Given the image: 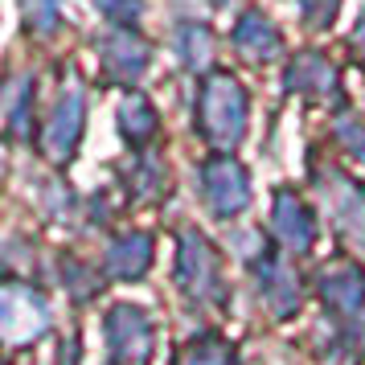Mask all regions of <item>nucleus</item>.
Returning a JSON list of instances; mask_svg holds the SVG:
<instances>
[{"label": "nucleus", "mask_w": 365, "mask_h": 365, "mask_svg": "<svg viewBox=\"0 0 365 365\" xmlns=\"http://www.w3.org/2000/svg\"><path fill=\"white\" fill-rule=\"evenodd\" d=\"M197 128L205 135V144H214L222 152L242 144V135H247V91L238 86V78L217 70V74H210L201 83Z\"/></svg>", "instance_id": "f257e3e1"}, {"label": "nucleus", "mask_w": 365, "mask_h": 365, "mask_svg": "<svg viewBox=\"0 0 365 365\" xmlns=\"http://www.w3.org/2000/svg\"><path fill=\"white\" fill-rule=\"evenodd\" d=\"M316 185H320V197H324L332 226L353 247L365 250V189L353 177H345L341 168H316Z\"/></svg>", "instance_id": "f03ea898"}, {"label": "nucleus", "mask_w": 365, "mask_h": 365, "mask_svg": "<svg viewBox=\"0 0 365 365\" xmlns=\"http://www.w3.org/2000/svg\"><path fill=\"white\" fill-rule=\"evenodd\" d=\"M177 283H181L185 296H193L197 304H222V271H217V255L197 230H181Z\"/></svg>", "instance_id": "7ed1b4c3"}, {"label": "nucleus", "mask_w": 365, "mask_h": 365, "mask_svg": "<svg viewBox=\"0 0 365 365\" xmlns=\"http://www.w3.org/2000/svg\"><path fill=\"white\" fill-rule=\"evenodd\" d=\"M0 324L9 345H29L50 329V304L25 283H4L0 292Z\"/></svg>", "instance_id": "20e7f679"}, {"label": "nucleus", "mask_w": 365, "mask_h": 365, "mask_svg": "<svg viewBox=\"0 0 365 365\" xmlns=\"http://www.w3.org/2000/svg\"><path fill=\"white\" fill-rule=\"evenodd\" d=\"M201 193L217 217H234L250 205V177L234 156H214L201 165Z\"/></svg>", "instance_id": "39448f33"}, {"label": "nucleus", "mask_w": 365, "mask_h": 365, "mask_svg": "<svg viewBox=\"0 0 365 365\" xmlns=\"http://www.w3.org/2000/svg\"><path fill=\"white\" fill-rule=\"evenodd\" d=\"M107 353L111 365H148L152 357V320L132 304L107 312Z\"/></svg>", "instance_id": "423d86ee"}, {"label": "nucleus", "mask_w": 365, "mask_h": 365, "mask_svg": "<svg viewBox=\"0 0 365 365\" xmlns=\"http://www.w3.org/2000/svg\"><path fill=\"white\" fill-rule=\"evenodd\" d=\"M83 123H86V99L78 86H70V91H62V99L53 107L50 128L41 132V152L50 156L53 165H66L74 156L78 140H83Z\"/></svg>", "instance_id": "0eeeda50"}, {"label": "nucleus", "mask_w": 365, "mask_h": 365, "mask_svg": "<svg viewBox=\"0 0 365 365\" xmlns=\"http://www.w3.org/2000/svg\"><path fill=\"white\" fill-rule=\"evenodd\" d=\"M99 58H103V66H107L111 78L132 83V78H140V74L148 70L152 46L135 34V29H115V34H107L99 41Z\"/></svg>", "instance_id": "6e6552de"}, {"label": "nucleus", "mask_w": 365, "mask_h": 365, "mask_svg": "<svg viewBox=\"0 0 365 365\" xmlns=\"http://www.w3.org/2000/svg\"><path fill=\"white\" fill-rule=\"evenodd\" d=\"M271 226H275V238H279L287 250H308L316 242V217L308 214V205H304L292 189H279V193H275Z\"/></svg>", "instance_id": "1a4fd4ad"}, {"label": "nucleus", "mask_w": 365, "mask_h": 365, "mask_svg": "<svg viewBox=\"0 0 365 365\" xmlns=\"http://www.w3.org/2000/svg\"><path fill=\"white\" fill-rule=\"evenodd\" d=\"M255 271H259V299H263L267 308H271L275 316L296 312V308H299V283H296V275H292L275 255H263V263H255Z\"/></svg>", "instance_id": "9d476101"}, {"label": "nucleus", "mask_w": 365, "mask_h": 365, "mask_svg": "<svg viewBox=\"0 0 365 365\" xmlns=\"http://www.w3.org/2000/svg\"><path fill=\"white\" fill-rule=\"evenodd\" d=\"M320 296L329 308L353 316L357 308H365V271L357 263H336L320 275Z\"/></svg>", "instance_id": "9b49d317"}, {"label": "nucleus", "mask_w": 365, "mask_h": 365, "mask_svg": "<svg viewBox=\"0 0 365 365\" xmlns=\"http://www.w3.org/2000/svg\"><path fill=\"white\" fill-rule=\"evenodd\" d=\"M103 267H107V275H115V279H140L152 267V238L140 234V230L119 234L115 242L107 247V255H103Z\"/></svg>", "instance_id": "f8f14e48"}, {"label": "nucleus", "mask_w": 365, "mask_h": 365, "mask_svg": "<svg viewBox=\"0 0 365 365\" xmlns=\"http://www.w3.org/2000/svg\"><path fill=\"white\" fill-rule=\"evenodd\" d=\"M234 50L242 58H250V62H271L283 50V41L263 13H242L238 25H234Z\"/></svg>", "instance_id": "ddd939ff"}, {"label": "nucleus", "mask_w": 365, "mask_h": 365, "mask_svg": "<svg viewBox=\"0 0 365 365\" xmlns=\"http://www.w3.org/2000/svg\"><path fill=\"white\" fill-rule=\"evenodd\" d=\"M287 86L296 95H308V99H329V95H336V70L329 66V58L304 53L296 66L287 70Z\"/></svg>", "instance_id": "4468645a"}, {"label": "nucleus", "mask_w": 365, "mask_h": 365, "mask_svg": "<svg viewBox=\"0 0 365 365\" xmlns=\"http://www.w3.org/2000/svg\"><path fill=\"white\" fill-rule=\"evenodd\" d=\"M119 128H123V135L132 140V148H144L152 135H156V128H160V119H156V107H152L144 95H132V99H123V107H119Z\"/></svg>", "instance_id": "2eb2a0df"}, {"label": "nucleus", "mask_w": 365, "mask_h": 365, "mask_svg": "<svg viewBox=\"0 0 365 365\" xmlns=\"http://www.w3.org/2000/svg\"><path fill=\"white\" fill-rule=\"evenodd\" d=\"M29 111H34V78L29 74H13L9 86H4V119H9L13 135H25Z\"/></svg>", "instance_id": "dca6fc26"}, {"label": "nucleus", "mask_w": 365, "mask_h": 365, "mask_svg": "<svg viewBox=\"0 0 365 365\" xmlns=\"http://www.w3.org/2000/svg\"><path fill=\"white\" fill-rule=\"evenodd\" d=\"M181 365H234V349L226 345L222 336L205 332V336H197L193 345L185 349Z\"/></svg>", "instance_id": "f3484780"}, {"label": "nucleus", "mask_w": 365, "mask_h": 365, "mask_svg": "<svg viewBox=\"0 0 365 365\" xmlns=\"http://www.w3.org/2000/svg\"><path fill=\"white\" fill-rule=\"evenodd\" d=\"M181 53L189 66H210V58H214V37L205 25H185L181 29Z\"/></svg>", "instance_id": "a211bd4d"}, {"label": "nucleus", "mask_w": 365, "mask_h": 365, "mask_svg": "<svg viewBox=\"0 0 365 365\" xmlns=\"http://www.w3.org/2000/svg\"><path fill=\"white\" fill-rule=\"evenodd\" d=\"M21 9H25V21L34 25L37 34H53V25H58V0H21Z\"/></svg>", "instance_id": "6ab92c4d"}, {"label": "nucleus", "mask_w": 365, "mask_h": 365, "mask_svg": "<svg viewBox=\"0 0 365 365\" xmlns=\"http://www.w3.org/2000/svg\"><path fill=\"white\" fill-rule=\"evenodd\" d=\"M95 9L103 17H111L115 25H132L144 13V0H95Z\"/></svg>", "instance_id": "aec40b11"}, {"label": "nucleus", "mask_w": 365, "mask_h": 365, "mask_svg": "<svg viewBox=\"0 0 365 365\" xmlns=\"http://www.w3.org/2000/svg\"><path fill=\"white\" fill-rule=\"evenodd\" d=\"M336 140H341L353 156H361V160H365V123H361V119L341 115V119H336Z\"/></svg>", "instance_id": "412c9836"}, {"label": "nucleus", "mask_w": 365, "mask_h": 365, "mask_svg": "<svg viewBox=\"0 0 365 365\" xmlns=\"http://www.w3.org/2000/svg\"><path fill=\"white\" fill-rule=\"evenodd\" d=\"M336 4L341 0H299V13L308 21V29H329L336 17Z\"/></svg>", "instance_id": "4be33fe9"}, {"label": "nucleus", "mask_w": 365, "mask_h": 365, "mask_svg": "<svg viewBox=\"0 0 365 365\" xmlns=\"http://www.w3.org/2000/svg\"><path fill=\"white\" fill-rule=\"evenodd\" d=\"M353 50L365 58V9H361V17H357V29H353Z\"/></svg>", "instance_id": "5701e85b"}]
</instances>
